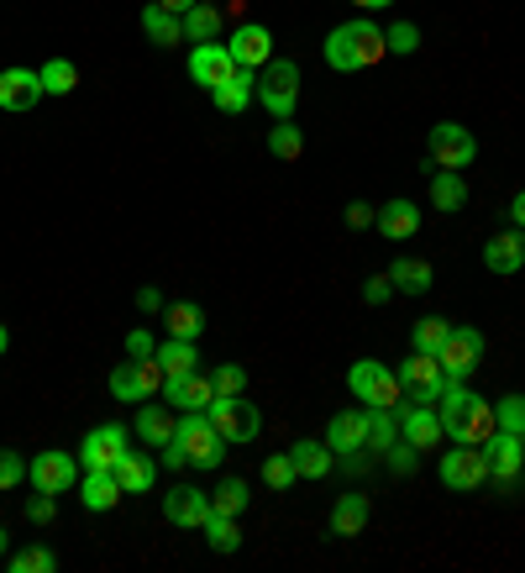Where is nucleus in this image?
<instances>
[{"mask_svg": "<svg viewBox=\"0 0 525 573\" xmlns=\"http://www.w3.org/2000/svg\"><path fill=\"white\" fill-rule=\"evenodd\" d=\"M394 374H400V384L410 389V400H415V406H436V400H442V389L453 384L436 353H410V359L400 363Z\"/></svg>", "mask_w": 525, "mask_h": 573, "instance_id": "obj_8", "label": "nucleus"}, {"mask_svg": "<svg viewBox=\"0 0 525 573\" xmlns=\"http://www.w3.org/2000/svg\"><path fill=\"white\" fill-rule=\"evenodd\" d=\"M37 74H43V90H48V96H74V90H79V69H74L69 58H48Z\"/></svg>", "mask_w": 525, "mask_h": 573, "instance_id": "obj_40", "label": "nucleus"}, {"mask_svg": "<svg viewBox=\"0 0 525 573\" xmlns=\"http://www.w3.org/2000/svg\"><path fill=\"white\" fill-rule=\"evenodd\" d=\"M258 100L273 121H294V106H300V64L294 58H268L258 69Z\"/></svg>", "mask_w": 525, "mask_h": 573, "instance_id": "obj_3", "label": "nucleus"}, {"mask_svg": "<svg viewBox=\"0 0 525 573\" xmlns=\"http://www.w3.org/2000/svg\"><path fill=\"white\" fill-rule=\"evenodd\" d=\"M389 279H394V289H400V295H426L436 274H431V263H426V258H394Z\"/></svg>", "mask_w": 525, "mask_h": 573, "instance_id": "obj_35", "label": "nucleus"}, {"mask_svg": "<svg viewBox=\"0 0 525 573\" xmlns=\"http://www.w3.org/2000/svg\"><path fill=\"white\" fill-rule=\"evenodd\" d=\"M483 263L489 274H521L525 268V238L521 232H500V238L483 242Z\"/></svg>", "mask_w": 525, "mask_h": 573, "instance_id": "obj_25", "label": "nucleus"}, {"mask_svg": "<svg viewBox=\"0 0 525 573\" xmlns=\"http://www.w3.org/2000/svg\"><path fill=\"white\" fill-rule=\"evenodd\" d=\"M164 363L158 359H143V363H121V368H111V395H116L121 406H143V400H153L158 389H164Z\"/></svg>", "mask_w": 525, "mask_h": 573, "instance_id": "obj_6", "label": "nucleus"}, {"mask_svg": "<svg viewBox=\"0 0 525 573\" xmlns=\"http://www.w3.org/2000/svg\"><path fill=\"white\" fill-rule=\"evenodd\" d=\"M79 453H58V448H48V453L26 458V478L43 489V495H64V489H74L79 484Z\"/></svg>", "mask_w": 525, "mask_h": 573, "instance_id": "obj_11", "label": "nucleus"}, {"mask_svg": "<svg viewBox=\"0 0 525 573\" xmlns=\"http://www.w3.org/2000/svg\"><path fill=\"white\" fill-rule=\"evenodd\" d=\"M353 5H362V11H383V5H394V0H353Z\"/></svg>", "mask_w": 525, "mask_h": 573, "instance_id": "obj_58", "label": "nucleus"}, {"mask_svg": "<svg viewBox=\"0 0 525 573\" xmlns=\"http://www.w3.org/2000/svg\"><path fill=\"white\" fill-rule=\"evenodd\" d=\"M126 448H132V431L121 427V421H105V427H96L79 442V469H85V474H111Z\"/></svg>", "mask_w": 525, "mask_h": 573, "instance_id": "obj_9", "label": "nucleus"}, {"mask_svg": "<svg viewBox=\"0 0 525 573\" xmlns=\"http://www.w3.org/2000/svg\"><path fill=\"white\" fill-rule=\"evenodd\" d=\"M158 353V342H153V332H143V327H132L126 332V359L132 363H143V359H153Z\"/></svg>", "mask_w": 525, "mask_h": 573, "instance_id": "obj_50", "label": "nucleus"}, {"mask_svg": "<svg viewBox=\"0 0 525 573\" xmlns=\"http://www.w3.org/2000/svg\"><path fill=\"white\" fill-rule=\"evenodd\" d=\"M232 74H237V58H232L226 43H194L190 48V79L194 85L215 90V85H226Z\"/></svg>", "mask_w": 525, "mask_h": 573, "instance_id": "obj_16", "label": "nucleus"}, {"mask_svg": "<svg viewBox=\"0 0 525 573\" xmlns=\"http://www.w3.org/2000/svg\"><path fill=\"white\" fill-rule=\"evenodd\" d=\"M478 158V137L457 121H436L431 126V164L436 168H468Z\"/></svg>", "mask_w": 525, "mask_h": 573, "instance_id": "obj_12", "label": "nucleus"}, {"mask_svg": "<svg viewBox=\"0 0 525 573\" xmlns=\"http://www.w3.org/2000/svg\"><path fill=\"white\" fill-rule=\"evenodd\" d=\"M436 416H442V431H447L453 442H462V448H483V442L500 431L494 427V406H489L478 389H468L462 379H453L447 389H442Z\"/></svg>", "mask_w": 525, "mask_h": 573, "instance_id": "obj_1", "label": "nucleus"}, {"mask_svg": "<svg viewBox=\"0 0 525 573\" xmlns=\"http://www.w3.org/2000/svg\"><path fill=\"white\" fill-rule=\"evenodd\" d=\"M43 96H48V90H43V74L37 69H22V64L0 69V111L22 117V111H32Z\"/></svg>", "mask_w": 525, "mask_h": 573, "instance_id": "obj_14", "label": "nucleus"}, {"mask_svg": "<svg viewBox=\"0 0 525 573\" xmlns=\"http://www.w3.org/2000/svg\"><path fill=\"white\" fill-rule=\"evenodd\" d=\"M11 548V531H5V526H0V552Z\"/></svg>", "mask_w": 525, "mask_h": 573, "instance_id": "obj_60", "label": "nucleus"}, {"mask_svg": "<svg viewBox=\"0 0 525 573\" xmlns=\"http://www.w3.org/2000/svg\"><path fill=\"white\" fill-rule=\"evenodd\" d=\"M226 48H232V58H237V69H262V64L273 58V32L258 26V22H242Z\"/></svg>", "mask_w": 525, "mask_h": 573, "instance_id": "obj_18", "label": "nucleus"}, {"mask_svg": "<svg viewBox=\"0 0 525 573\" xmlns=\"http://www.w3.org/2000/svg\"><path fill=\"white\" fill-rule=\"evenodd\" d=\"M400 437H405L410 448H421V453H431L447 431H442V416H436V406H400Z\"/></svg>", "mask_w": 525, "mask_h": 573, "instance_id": "obj_17", "label": "nucleus"}, {"mask_svg": "<svg viewBox=\"0 0 525 573\" xmlns=\"http://www.w3.org/2000/svg\"><path fill=\"white\" fill-rule=\"evenodd\" d=\"M211 100H215V111H221V117H242V111L258 100V69H237L226 85H215Z\"/></svg>", "mask_w": 525, "mask_h": 573, "instance_id": "obj_21", "label": "nucleus"}, {"mask_svg": "<svg viewBox=\"0 0 525 573\" xmlns=\"http://www.w3.org/2000/svg\"><path fill=\"white\" fill-rule=\"evenodd\" d=\"M164 469H190V453H185V442H179V437H168V442H164Z\"/></svg>", "mask_w": 525, "mask_h": 573, "instance_id": "obj_54", "label": "nucleus"}, {"mask_svg": "<svg viewBox=\"0 0 525 573\" xmlns=\"http://www.w3.org/2000/svg\"><path fill=\"white\" fill-rule=\"evenodd\" d=\"M158 5H164V11H174V16H185V11H190L194 0H158Z\"/></svg>", "mask_w": 525, "mask_h": 573, "instance_id": "obj_57", "label": "nucleus"}, {"mask_svg": "<svg viewBox=\"0 0 525 573\" xmlns=\"http://www.w3.org/2000/svg\"><path fill=\"white\" fill-rule=\"evenodd\" d=\"M400 442V406H368V453Z\"/></svg>", "mask_w": 525, "mask_h": 573, "instance_id": "obj_34", "label": "nucleus"}, {"mask_svg": "<svg viewBox=\"0 0 525 573\" xmlns=\"http://www.w3.org/2000/svg\"><path fill=\"white\" fill-rule=\"evenodd\" d=\"M373 206H368V200H353V206H347V227H353V232H362V227H373Z\"/></svg>", "mask_w": 525, "mask_h": 573, "instance_id": "obj_53", "label": "nucleus"}, {"mask_svg": "<svg viewBox=\"0 0 525 573\" xmlns=\"http://www.w3.org/2000/svg\"><path fill=\"white\" fill-rule=\"evenodd\" d=\"M164 321H168V337H200L205 332V311L194 306V300H174V306H164Z\"/></svg>", "mask_w": 525, "mask_h": 573, "instance_id": "obj_37", "label": "nucleus"}, {"mask_svg": "<svg viewBox=\"0 0 525 573\" xmlns=\"http://www.w3.org/2000/svg\"><path fill=\"white\" fill-rule=\"evenodd\" d=\"M79 495H85L90 510H116L126 489H121L116 474H85V478H79Z\"/></svg>", "mask_w": 525, "mask_h": 573, "instance_id": "obj_33", "label": "nucleus"}, {"mask_svg": "<svg viewBox=\"0 0 525 573\" xmlns=\"http://www.w3.org/2000/svg\"><path fill=\"white\" fill-rule=\"evenodd\" d=\"M143 32H147V43H153V48H179V43H185V26H179V16L164 11L158 0L143 5Z\"/></svg>", "mask_w": 525, "mask_h": 573, "instance_id": "obj_28", "label": "nucleus"}, {"mask_svg": "<svg viewBox=\"0 0 525 573\" xmlns=\"http://www.w3.org/2000/svg\"><path fill=\"white\" fill-rule=\"evenodd\" d=\"M510 221H515V227H521V232H525V190L515 195V200H510Z\"/></svg>", "mask_w": 525, "mask_h": 573, "instance_id": "obj_56", "label": "nucleus"}, {"mask_svg": "<svg viewBox=\"0 0 525 573\" xmlns=\"http://www.w3.org/2000/svg\"><path fill=\"white\" fill-rule=\"evenodd\" d=\"M174 410L168 406H153V400H143L137 406V442H147V448H164L168 437H174Z\"/></svg>", "mask_w": 525, "mask_h": 573, "instance_id": "obj_30", "label": "nucleus"}, {"mask_svg": "<svg viewBox=\"0 0 525 573\" xmlns=\"http://www.w3.org/2000/svg\"><path fill=\"white\" fill-rule=\"evenodd\" d=\"M436 359L447 368V379H468L478 363H483V332H478V327H453L447 342L436 348Z\"/></svg>", "mask_w": 525, "mask_h": 573, "instance_id": "obj_13", "label": "nucleus"}, {"mask_svg": "<svg viewBox=\"0 0 525 573\" xmlns=\"http://www.w3.org/2000/svg\"><path fill=\"white\" fill-rule=\"evenodd\" d=\"M26 478V458L11 453V448H0V489H16Z\"/></svg>", "mask_w": 525, "mask_h": 573, "instance_id": "obj_48", "label": "nucleus"}, {"mask_svg": "<svg viewBox=\"0 0 525 573\" xmlns=\"http://www.w3.org/2000/svg\"><path fill=\"white\" fill-rule=\"evenodd\" d=\"M394 295H400V289H394V279H389V274H373V279L362 285V300H368V306H389Z\"/></svg>", "mask_w": 525, "mask_h": 573, "instance_id": "obj_49", "label": "nucleus"}, {"mask_svg": "<svg viewBox=\"0 0 525 573\" xmlns=\"http://www.w3.org/2000/svg\"><path fill=\"white\" fill-rule=\"evenodd\" d=\"M53 500H58V495H43V489H37V500L26 505V521L48 526V521H53V510H58V505H53Z\"/></svg>", "mask_w": 525, "mask_h": 573, "instance_id": "obj_52", "label": "nucleus"}, {"mask_svg": "<svg viewBox=\"0 0 525 573\" xmlns=\"http://www.w3.org/2000/svg\"><path fill=\"white\" fill-rule=\"evenodd\" d=\"M294 478H300V474H294V458H289V453L262 458V484H268V489H279V495H284Z\"/></svg>", "mask_w": 525, "mask_h": 573, "instance_id": "obj_45", "label": "nucleus"}, {"mask_svg": "<svg viewBox=\"0 0 525 573\" xmlns=\"http://www.w3.org/2000/svg\"><path fill=\"white\" fill-rule=\"evenodd\" d=\"M137 306H143V311H164V295H158L153 285H143L137 289Z\"/></svg>", "mask_w": 525, "mask_h": 573, "instance_id": "obj_55", "label": "nucleus"}, {"mask_svg": "<svg viewBox=\"0 0 525 573\" xmlns=\"http://www.w3.org/2000/svg\"><path fill=\"white\" fill-rule=\"evenodd\" d=\"M174 437L185 442V453H190V469H221V458H226V437L215 431V421L205 416V410H185L179 416V427H174Z\"/></svg>", "mask_w": 525, "mask_h": 573, "instance_id": "obj_4", "label": "nucleus"}, {"mask_svg": "<svg viewBox=\"0 0 525 573\" xmlns=\"http://www.w3.org/2000/svg\"><path fill=\"white\" fill-rule=\"evenodd\" d=\"M211 384H215V395H242V389H247V368H242V363H215Z\"/></svg>", "mask_w": 525, "mask_h": 573, "instance_id": "obj_46", "label": "nucleus"}, {"mask_svg": "<svg viewBox=\"0 0 525 573\" xmlns=\"http://www.w3.org/2000/svg\"><path fill=\"white\" fill-rule=\"evenodd\" d=\"M436 474H442L447 489H457V495H473V489L489 484V458H483V448H462V442H457L453 453L436 463Z\"/></svg>", "mask_w": 525, "mask_h": 573, "instance_id": "obj_10", "label": "nucleus"}, {"mask_svg": "<svg viewBox=\"0 0 525 573\" xmlns=\"http://www.w3.org/2000/svg\"><path fill=\"white\" fill-rule=\"evenodd\" d=\"M205 416L215 421V431L232 442V448H242V442H258L262 431V410L247 400V395H215L211 406H205Z\"/></svg>", "mask_w": 525, "mask_h": 573, "instance_id": "obj_5", "label": "nucleus"}, {"mask_svg": "<svg viewBox=\"0 0 525 573\" xmlns=\"http://www.w3.org/2000/svg\"><path fill=\"white\" fill-rule=\"evenodd\" d=\"M58 569V552L43 548V542H32V548L11 552V573H53Z\"/></svg>", "mask_w": 525, "mask_h": 573, "instance_id": "obj_42", "label": "nucleus"}, {"mask_svg": "<svg viewBox=\"0 0 525 573\" xmlns=\"http://www.w3.org/2000/svg\"><path fill=\"white\" fill-rule=\"evenodd\" d=\"M383 458H389V469H394L400 478H410L415 469H421V448H410L405 437H400V442H389V448H383Z\"/></svg>", "mask_w": 525, "mask_h": 573, "instance_id": "obj_47", "label": "nucleus"}, {"mask_svg": "<svg viewBox=\"0 0 525 573\" xmlns=\"http://www.w3.org/2000/svg\"><path fill=\"white\" fill-rule=\"evenodd\" d=\"M158 469H164L158 458L132 453V448H126V453L116 458V469H111V474L121 478V489H126V495H147V489H153V478H158Z\"/></svg>", "mask_w": 525, "mask_h": 573, "instance_id": "obj_24", "label": "nucleus"}, {"mask_svg": "<svg viewBox=\"0 0 525 573\" xmlns=\"http://www.w3.org/2000/svg\"><path fill=\"white\" fill-rule=\"evenodd\" d=\"M336 469H342V474H368V469H373V463H368V448H353V453H342L336 458Z\"/></svg>", "mask_w": 525, "mask_h": 573, "instance_id": "obj_51", "label": "nucleus"}, {"mask_svg": "<svg viewBox=\"0 0 525 573\" xmlns=\"http://www.w3.org/2000/svg\"><path fill=\"white\" fill-rule=\"evenodd\" d=\"M462 206H468L462 168H436L431 174V211H462Z\"/></svg>", "mask_w": 525, "mask_h": 573, "instance_id": "obj_29", "label": "nucleus"}, {"mask_svg": "<svg viewBox=\"0 0 525 573\" xmlns=\"http://www.w3.org/2000/svg\"><path fill=\"white\" fill-rule=\"evenodd\" d=\"M453 332V321H442V316H421L415 327H410V342H415V353H436L442 342Z\"/></svg>", "mask_w": 525, "mask_h": 573, "instance_id": "obj_41", "label": "nucleus"}, {"mask_svg": "<svg viewBox=\"0 0 525 573\" xmlns=\"http://www.w3.org/2000/svg\"><path fill=\"white\" fill-rule=\"evenodd\" d=\"M373 227H379L389 242H410L421 232V206H415V200H389V206H379Z\"/></svg>", "mask_w": 525, "mask_h": 573, "instance_id": "obj_23", "label": "nucleus"}, {"mask_svg": "<svg viewBox=\"0 0 525 573\" xmlns=\"http://www.w3.org/2000/svg\"><path fill=\"white\" fill-rule=\"evenodd\" d=\"M164 400L174 410H205L215 400V384L200 379V368L194 374H174V379H164Z\"/></svg>", "mask_w": 525, "mask_h": 573, "instance_id": "obj_22", "label": "nucleus"}, {"mask_svg": "<svg viewBox=\"0 0 525 573\" xmlns=\"http://www.w3.org/2000/svg\"><path fill=\"white\" fill-rule=\"evenodd\" d=\"M5 348H11V332H5V321H0V359H5Z\"/></svg>", "mask_w": 525, "mask_h": 573, "instance_id": "obj_59", "label": "nucleus"}, {"mask_svg": "<svg viewBox=\"0 0 525 573\" xmlns=\"http://www.w3.org/2000/svg\"><path fill=\"white\" fill-rule=\"evenodd\" d=\"M289 458H294V474L300 478H326L336 469V453L326 442H311V437H300V442L289 448Z\"/></svg>", "mask_w": 525, "mask_h": 573, "instance_id": "obj_27", "label": "nucleus"}, {"mask_svg": "<svg viewBox=\"0 0 525 573\" xmlns=\"http://www.w3.org/2000/svg\"><path fill=\"white\" fill-rule=\"evenodd\" d=\"M368 516H373V505H368V495H358V489H347L342 500L332 505V537H358L362 526H368Z\"/></svg>", "mask_w": 525, "mask_h": 573, "instance_id": "obj_26", "label": "nucleus"}, {"mask_svg": "<svg viewBox=\"0 0 525 573\" xmlns=\"http://www.w3.org/2000/svg\"><path fill=\"white\" fill-rule=\"evenodd\" d=\"M383 43H389V53H394V58H410V53L421 48V26H415V22H389Z\"/></svg>", "mask_w": 525, "mask_h": 573, "instance_id": "obj_44", "label": "nucleus"}, {"mask_svg": "<svg viewBox=\"0 0 525 573\" xmlns=\"http://www.w3.org/2000/svg\"><path fill=\"white\" fill-rule=\"evenodd\" d=\"M179 26H185V43H221V11L205 5V0H194L179 16Z\"/></svg>", "mask_w": 525, "mask_h": 573, "instance_id": "obj_32", "label": "nucleus"}, {"mask_svg": "<svg viewBox=\"0 0 525 573\" xmlns=\"http://www.w3.org/2000/svg\"><path fill=\"white\" fill-rule=\"evenodd\" d=\"M483 458H489V478H494V484H500V478H521L525 437H515V431H494V437L483 442Z\"/></svg>", "mask_w": 525, "mask_h": 573, "instance_id": "obj_19", "label": "nucleus"}, {"mask_svg": "<svg viewBox=\"0 0 525 573\" xmlns=\"http://www.w3.org/2000/svg\"><path fill=\"white\" fill-rule=\"evenodd\" d=\"M494 427L525 437V395H504V400H494Z\"/></svg>", "mask_w": 525, "mask_h": 573, "instance_id": "obj_43", "label": "nucleus"}, {"mask_svg": "<svg viewBox=\"0 0 525 573\" xmlns=\"http://www.w3.org/2000/svg\"><path fill=\"white\" fill-rule=\"evenodd\" d=\"M321 53H326V69H332V74H362V69H373V64L389 58V43H383V26L379 22L358 16V22L332 26V32H326V43H321Z\"/></svg>", "mask_w": 525, "mask_h": 573, "instance_id": "obj_2", "label": "nucleus"}, {"mask_svg": "<svg viewBox=\"0 0 525 573\" xmlns=\"http://www.w3.org/2000/svg\"><path fill=\"white\" fill-rule=\"evenodd\" d=\"M336 458L353 453V448H368V410H336L326 421V437H321Z\"/></svg>", "mask_w": 525, "mask_h": 573, "instance_id": "obj_20", "label": "nucleus"}, {"mask_svg": "<svg viewBox=\"0 0 525 573\" xmlns=\"http://www.w3.org/2000/svg\"><path fill=\"white\" fill-rule=\"evenodd\" d=\"M200 531H205V542H211L215 552H237V548H242L237 516H221V510H211V516H205V526H200Z\"/></svg>", "mask_w": 525, "mask_h": 573, "instance_id": "obj_38", "label": "nucleus"}, {"mask_svg": "<svg viewBox=\"0 0 525 573\" xmlns=\"http://www.w3.org/2000/svg\"><path fill=\"white\" fill-rule=\"evenodd\" d=\"M211 510H215L211 495H205V489H194V484H174V489L164 495V516H168V526H185V531H200Z\"/></svg>", "mask_w": 525, "mask_h": 573, "instance_id": "obj_15", "label": "nucleus"}, {"mask_svg": "<svg viewBox=\"0 0 525 573\" xmlns=\"http://www.w3.org/2000/svg\"><path fill=\"white\" fill-rule=\"evenodd\" d=\"M211 505L221 510V516H242V510L253 505V484H247V478H237V474H226L221 484H215Z\"/></svg>", "mask_w": 525, "mask_h": 573, "instance_id": "obj_36", "label": "nucleus"}, {"mask_svg": "<svg viewBox=\"0 0 525 573\" xmlns=\"http://www.w3.org/2000/svg\"><path fill=\"white\" fill-rule=\"evenodd\" d=\"M153 359L164 363V374L174 379V374H194V368H200V348H194L190 337H164Z\"/></svg>", "mask_w": 525, "mask_h": 573, "instance_id": "obj_31", "label": "nucleus"}, {"mask_svg": "<svg viewBox=\"0 0 525 573\" xmlns=\"http://www.w3.org/2000/svg\"><path fill=\"white\" fill-rule=\"evenodd\" d=\"M347 389L358 395L362 406H400V395H405L400 374H389V368L373 359H358L347 368Z\"/></svg>", "mask_w": 525, "mask_h": 573, "instance_id": "obj_7", "label": "nucleus"}, {"mask_svg": "<svg viewBox=\"0 0 525 573\" xmlns=\"http://www.w3.org/2000/svg\"><path fill=\"white\" fill-rule=\"evenodd\" d=\"M268 153H273V158H284V164H294V158L305 153V132H300L294 121H279V126L268 132Z\"/></svg>", "mask_w": 525, "mask_h": 573, "instance_id": "obj_39", "label": "nucleus"}]
</instances>
